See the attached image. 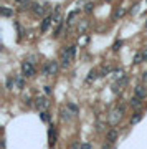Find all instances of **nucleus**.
<instances>
[{"mask_svg": "<svg viewBox=\"0 0 147 149\" xmlns=\"http://www.w3.org/2000/svg\"><path fill=\"white\" fill-rule=\"evenodd\" d=\"M35 73H36V70H35L33 61H30V60L22 61V74L25 78H32V76H35Z\"/></svg>", "mask_w": 147, "mask_h": 149, "instance_id": "nucleus-1", "label": "nucleus"}, {"mask_svg": "<svg viewBox=\"0 0 147 149\" xmlns=\"http://www.w3.org/2000/svg\"><path fill=\"white\" fill-rule=\"evenodd\" d=\"M58 68H60L58 61H48L47 65L43 66L41 73L45 74V76H53V74H56V73H58Z\"/></svg>", "mask_w": 147, "mask_h": 149, "instance_id": "nucleus-2", "label": "nucleus"}, {"mask_svg": "<svg viewBox=\"0 0 147 149\" xmlns=\"http://www.w3.org/2000/svg\"><path fill=\"white\" fill-rule=\"evenodd\" d=\"M74 58L71 56V53H69V50L68 48H65L63 51H61L60 55V66L61 68H68L69 65H71V61H73Z\"/></svg>", "mask_w": 147, "mask_h": 149, "instance_id": "nucleus-3", "label": "nucleus"}, {"mask_svg": "<svg viewBox=\"0 0 147 149\" xmlns=\"http://www.w3.org/2000/svg\"><path fill=\"white\" fill-rule=\"evenodd\" d=\"M48 106H50V101H48L45 96H38V98H35V108L38 109V111H47Z\"/></svg>", "mask_w": 147, "mask_h": 149, "instance_id": "nucleus-4", "label": "nucleus"}, {"mask_svg": "<svg viewBox=\"0 0 147 149\" xmlns=\"http://www.w3.org/2000/svg\"><path fill=\"white\" fill-rule=\"evenodd\" d=\"M30 10H32V14H33L35 17H43L45 12H47V8L43 7V5H40V3H36V2L32 3V8H30Z\"/></svg>", "mask_w": 147, "mask_h": 149, "instance_id": "nucleus-5", "label": "nucleus"}, {"mask_svg": "<svg viewBox=\"0 0 147 149\" xmlns=\"http://www.w3.org/2000/svg\"><path fill=\"white\" fill-rule=\"evenodd\" d=\"M73 113L69 111L68 108H61L60 109V118H61V121H66V123H69L71 119H73Z\"/></svg>", "mask_w": 147, "mask_h": 149, "instance_id": "nucleus-6", "label": "nucleus"}, {"mask_svg": "<svg viewBox=\"0 0 147 149\" xmlns=\"http://www.w3.org/2000/svg\"><path fill=\"white\" fill-rule=\"evenodd\" d=\"M48 142L51 148L56 144V128L55 126H50V129H48Z\"/></svg>", "mask_w": 147, "mask_h": 149, "instance_id": "nucleus-7", "label": "nucleus"}, {"mask_svg": "<svg viewBox=\"0 0 147 149\" xmlns=\"http://www.w3.org/2000/svg\"><path fill=\"white\" fill-rule=\"evenodd\" d=\"M51 23H53V17H45V18L41 20L40 30H41V32H43V33H45V32H47L48 28H50V25H51Z\"/></svg>", "mask_w": 147, "mask_h": 149, "instance_id": "nucleus-8", "label": "nucleus"}, {"mask_svg": "<svg viewBox=\"0 0 147 149\" xmlns=\"http://www.w3.org/2000/svg\"><path fill=\"white\" fill-rule=\"evenodd\" d=\"M147 95V89L142 86V85H139V86H136V89H134V96H137V98H140V100H144Z\"/></svg>", "mask_w": 147, "mask_h": 149, "instance_id": "nucleus-9", "label": "nucleus"}, {"mask_svg": "<svg viewBox=\"0 0 147 149\" xmlns=\"http://www.w3.org/2000/svg\"><path fill=\"white\" fill-rule=\"evenodd\" d=\"M15 3L20 7V10H27V8H32V0H13Z\"/></svg>", "mask_w": 147, "mask_h": 149, "instance_id": "nucleus-10", "label": "nucleus"}, {"mask_svg": "<svg viewBox=\"0 0 147 149\" xmlns=\"http://www.w3.org/2000/svg\"><path fill=\"white\" fill-rule=\"evenodd\" d=\"M129 104H131V108H134V109H140L142 108V100L137 98V96H132L131 101H129Z\"/></svg>", "mask_w": 147, "mask_h": 149, "instance_id": "nucleus-11", "label": "nucleus"}, {"mask_svg": "<svg viewBox=\"0 0 147 149\" xmlns=\"http://www.w3.org/2000/svg\"><path fill=\"white\" fill-rule=\"evenodd\" d=\"M117 131L116 129H111V131H107V134H106V141L107 142H111V144H114L116 142V139H117Z\"/></svg>", "mask_w": 147, "mask_h": 149, "instance_id": "nucleus-12", "label": "nucleus"}, {"mask_svg": "<svg viewBox=\"0 0 147 149\" xmlns=\"http://www.w3.org/2000/svg\"><path fill=\"white\" fill-rule=\"evenodd\" d=\"M140 119H142V111H136V113H134V116L129 119V124H137Z\"/></svg>", "mask_w": 147, "mask_h": 149, "instance_id": "nucleus-13", "label": "nucleus"}, {"mask_svg": "<svg viewBox=\"0 0 147 149\" xmlns=\"http://www.w3.org/2000/svg\"><path fill=\"white\" fill-rule=\"evenodd\" d=\"M15 81H17V86L18 88H25V76L23 74H15Z\"/></svg>", "mask_w": 147, "mask_h": 149, "instance_id": "nucleus-14", "label": "nucleus"}, {"mask_svg": "<svg viewBox=\"0 0 147 149\" xmlns=\"http://www.w3.org/2000/svg\"><path fill=\"white\" fill-rule=\"evenodd\" d=\"M98 76H101V74H98V71H96V70H91V71L88 73V76H86V81L91 83V81H94Z\"/></svg>", "mask_w": 147, "mask_h": 149, "instance_id": "nucleus-15", "label": "nucleus"}, {"mask_svg": "<svg viewBox=\"0 0 147 149\" xmlns=\"http://www.w3.org/2000/svg\"><path fill=\"white\" fill-rule=\"evenodd\" d=\"M0 14H2V17H13V10L8 7H2L0 8Z\"/></svg>", "mask_w": 147, "mask_h": 149, "instance_id": "nucleus-16", "label": "nucleus"}, {"mask_svg": "<svg viewBox=\"0 0 147 149\" xmlns=\"http://www.w3.org/2000/svg\"><path fill=\"white\" fill-rule=\"evenodd\" d=\"M66 108L69 109V111H71V113H73L74 116H78V114H80V108H78V106H76L74 103H68V104H66Z\"/></svg>", "mask_w": 147, "mask_h": 149, "instance_id": "nucleus-17", "label": "nucleus"}, {"mask_svg": "<svg viewBox=\"0 0 147 149\" xmlns=\"http://www.w3.org/2000/svg\"><path fill=\"white\" fill-rule=\"evenodd\" d=\"M124 14H126V8H117V10H114L113 20H117V18H121V17H122Z\"/></svg>", "mask_w": 147, "mask_h": 149, "instance_id": "nucleus-18", "label": "nucleus"}, {"mask_svg": "<svg viewBox=\"0 0 147 149\" xmlns=\"http://www.w3.org/2000/svg\"><path fill=\"white\" fill-rule=\"evenodd\" d=\"M78 14H80V10H74V12H71V14L68 15V18H66V23H68V25H71V23H73L74 17H76Z\"/></svg>", "mask_w": 147, "mask_h": 149, "instance_id": "nucleus-19", "label": "nucleus"}, {"mask_svg": "<svg viewBox=\"0 0 147 149\" xmlns=\"http://www.w3.org/2000/svg\"><path fill=\"white\" fill-rule=\"evenodd\" d=\"M140 61H146L144 51H140V53H136V56H134V63H140Z\"/></svg>", "mask_w": 147, "mask_h": 149, "instance_id": "nucleus-20", "label": "nucleus"}, {"mask_svg": "<svg viewBox=\"0 0 147 149\" xmlns=\"http://www.w3.org/2000/svg\"><path fill=\"white\" fill-rule=\"evenodd\" d=\"M17 85V81H15V76H10V78H7V88L12 89Z\"/></svg>", "mask_w": 147, "mask_h": 149, "instance_id": "nucleus-21", "label": "nucleus"}, {"mask_svg": "<svg viewBox=\"0 0 147 149\" xmlns=\"http://www.w3.org/2000/svg\"><path fill=\"white\" fill-rule=\"evenodd\" d=\"M40 118L45 123H48V121H50V113H48V111H40Z\"/></svg>", "mask_w": 147, "mask_h": 149, "instance_id": "nucleus-22", "label": "nucleus"}, {"mask_svg": "<svg viewBox=\"0 0 147 149\" xmlns=\"http://www.w3.org/2000/svg\"><path fill=\"white\" fill-rule=\"evenodd\" d=\"M88 25H89V23H88V20H84L81 25H78V32H80V33H83V32L88 28Z\"/></svg>", "mask_w": 147, "mask_h": 149, "instance_id": "nucleus-23", "label": "nucleus"}, {"mask_svg": "<svg viewBox=\"0 0 147 149\" xmlns=\"http://www.w3.org/2000/svg\"><path fill=\"white\" fill-rule=\"evenodd\" d=\"M107 73H111V66H106V65H104V66L101 68V76H106Z\"/></svg>", "mask_w": 147, "mask_h": 149, "instance_id": "nucleus-24", "label": "nucleus"}, {"mask_svg": "<svg viewBox=\"0 0 147 149\" xmlns=\"http://www.w3.org/2000/svg\"><path fill=\"white\" fill-rule=\"evenodd\" d=\"M61 32H63V23H61V25H58V28H56V32H55V38H58V37H60V33Z\"/></svg>", "mask_w": 147, "mask_h": 149, "instance_id": "nucleus-25", "label": "nucleus"}, {"mask_svg": "<svg viewBox=\"0 0 147 149\" xmlns=\"http://www.w3.org/2000/svg\"><path fill=\"white\" fill-rule=\"evenodd\" d=\"M81 149H93L91 142H81Z\"/></svg>", "mask_w": 147, "mask_h": 149, "instance_id": "nucleus-26", "label": "nucleus"}, {"mask_svg": "<svg viewBox=\"0 0 147 149\" xmlns=\"http://www.w3.org/2000/svg\"><path fill=\"white\" fill-rule=\"evenodd\" d=\"M121 47H122V41H116V43H114V47H113V50H114V51H117V50H119V48Z\"/></svg>", "mask_w": 147, "mask_h": 149, "instance_id": "nucleus-27", "label": "nucleus"}, {"mask_svg": "<svg viewBox=\"0 0 147 149\" xmlns=\"http://www.w3.org/2000/svg\"><path fill=\"white\" fill-rule=\"evenodd\" d=\"M25 104L32 106V98H30V96H27V98H25Z\"/></svg>", "mask_w": 147, "mask_h": 149, "instance_id": "nucleus-28", "label": "nucleus"}, {"mask_svg": "<svg viewBox=\"0 0 147 149\" xmlns=\"http://www.w3.org/2000/svg\"><path fill=\"white\" fill-rule=\"evenodd\" d=\"M142 81L147 83V71H144V73H142Z\"/></svg>", "mask_w": 147, "mask_h": 149, "instance_id": "nucleus-29", "label": "nucleus"}, {"mask_svg": "<svg viewBox=\"0 0 147 149\" xmlns=\"http://www.w3.org/2000/svg\"><path fill=\"white\" fill-rule=\"evenodd\" d=\"M102 149H111V142H106V144H102Z\"/></svg>", "mask_w": 147, "mask_h": 149, "instance_id": "nucleus-30", "label": "nucleus"}, {"mask_svg": "<svg viewBox=\"0 0 147 149\" xmlns=\"http://www.w3.org/2000/svg\"><path fill=\"white\" fill-rule=\"evenodd\" d=\"M45 93H47V95H50V93H51V88H50V86H45Z\"/></svg>", "mask_w": 147, "mask_h": 149, "instance_id": "nucleus-31", "label": "nucleus"}, {"mask_svg": "<svg viewBox=\"0 0 147 149\" xmlns=\"http://www.w3.org/2000/svg\"><path fill=\"white\" fill-rule=\"evenodd\" d=\"M91 7H93L91 3H86V12H91Z\"/></svg>", "mask_w": 147, "mask_h": 149, "instance_id": "nucleus-32", "label": "nucleus"}, {"mask_svg": "<svg viewBox=\"0 0 147 149\" xmlns=\"http://www.w3.org/2000/svg\"><path fill=\"white\" fill-rule=\"evenodd\" d=\"M146 28H147V22H146Z\"/></svg>", "mask_w": 147, "mask_h": 149, "instance_id": "nucleus-33", "label": "nucleus"}]
</instances>
